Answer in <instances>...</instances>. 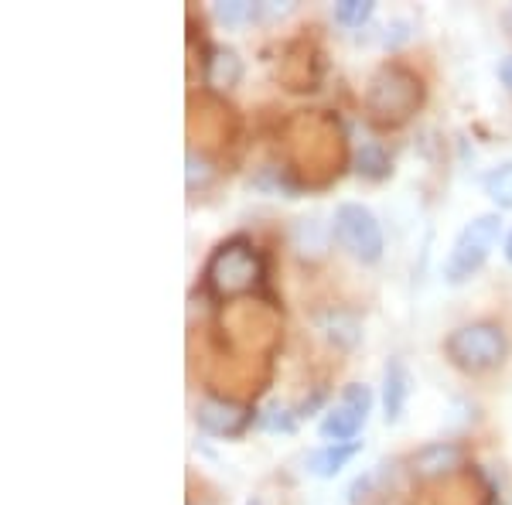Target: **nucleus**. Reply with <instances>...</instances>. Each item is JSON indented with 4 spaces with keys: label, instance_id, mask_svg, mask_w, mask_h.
Here are the masks:
<instances>
[{
    "label": "nucleus",
    "instance_id": "nucleus-2",
    "mask_svg": "<svg viewBox=\"0 0 512 505\" xmlns=\"http://www.w3.org/2000/svg\"><path fill=\"white\" fill-rule=\"evenodd\" d=\"M424 103V86L410 69L396 62H386L376 69V76L369 79L366 106L373 113V120L396 127V123L410 120L417 113V106Z\"/></svg>",
    "mask_w": 512,
    "mask_h": 505
},
{
    "label": "nucleus",
    "instance_id": "nucleus-22",
    "mask_svg": "<svg viewBox=\"0 0 512 505\" xmlns=\"http://www.w3.org/2000/svg\"><path fill=\"white\" fill-rule=\"evenodd\" d=\"M250 505H260V502H250Z\"/></svg>",
    "mask_w": 512,
    "mask_h": 505
},
{
    "label": "nucleus",
    "instance_id": "nucleus-18",
    "mask_svg": "<svg viewBox=\"0 0 512 505\" xmlns=\"http://www.w3.org/2000/svg\"><path fill=\"white\" fill-rule=\"evenodd\" d=\"M294 424H297V417L291 410H284V407H274L267 417H263V427H267V430H284V434H291Z\"/></svg>",
    "mask_w": 512,
    "mask_h": 505
},
{
    "label": "nucleus",
    "instance_id": "nucleus-1",
    "mask_svg": "<svg viewBox=\"0 0 512 505\" xmlns=\"http://www.w3.org/2000/svg\"><path fill=\"white\" fill-rule=\"evenodd\" d=\"M263 280V260L246 239H229L205 263V287L212 297L229 301V297H243L260 287Z\"/></svg>",
    "mask_w": 512,
    "mask_h": 505
},
{
    "label": "nucleus",
    "instance_id": "nucleus-11",
    "mask_svg": "<svg viewBox=\"0 0 512 505\" xmlns=\"http://www.w3.org/2000/svg\"><path fill=\"white\" fill-rule=\"evenodd\" d=\"M362 451V441H352V444H325L318 451L308 454V475L315 478H335L355 454Z\"/></svg>",
    "mask_w": 512,
    "mask_h": 505
},
{
    "label": "nucleus",
    "instance_id": "nucleus-16",
    "mask_svg": "<svg viewBox=\"0 0 512 505\" xmlns=\"http://www.w3.org/2000/svg\"><path fill=\"white\" fill-rule=\"evenodd\" d=\"M212 11H216V18L222 24H243V21H253L256 14H260V7L250 4V0H219Z\"/></svg>",
    "mask_w": 512,
    "mask_h": 505
},
{
    "label": "nucleus",
    "instance_id": "nucleus-7",
    "mask_svg": "<svg viewBox=\"0 0 512 505\" xmlns=\"http://www.w3.org/2000/svg\"><path fill=\"white\" fill-rule=\"evenodd\" d=\"M195 424L212 437H239L253 424V410L246 403L209 396V400H202L195 407Z\"/></svg>",
    "mask_w": 512,
    "mask_h": 505
},
{
    "label": "nucleus",
    "instance_id": "nucleus-14",
    "mask_svg": "<svg viewBox=\"0 0 512 505\" xmlns=\"http://www.w3.org/2000/svg\"><path fill=\"white\" fill-rule=\"evenodd\" d=\"M482 188L499 209H512V161H502L499 168H492L482 178Z\"/></svg>",
    "mask_w": 512,
    "mask_h": 505
},
{
    "label": "nucleus",
    "instance_id": "nucleus-20",
    "mask_svg": "<svg viewBox=\"0 0 512 505\" xmlns=\"http://www.w3.org/2000/svg\"><path fill=\"white\" fill-rule=\"evenodd\" d=\"M502 253H506V260L512 263V233L506 236V246H502Z\"/></svg>",
    "mask_w": 512,
    "mask_h": 505
},
{
    "label": "nucleus",
    "instance_id": "nucleus-3",
    "mask_svg": "<svg viewBox=\"0 0 512 505\" xmlns=\"http://www.w3.org/2000/svg\"><path fill=\"white\" fill-rule=\"evenodd\" d=\"M499 239H502L499 212H485V215H475L472 222H465L461 233L454 236L448 260H444V280L454 287L472 280L475 273L485 267V260L492 256L495 246H499Z\"/></svg>",
    "mask_w": 512,
    "mask_h": 505
},
{
    "label": "nucleus",
    "instance_id": "nucleus-8",
    "mask_svg": "<svg viewBox=\"0 0 512 505\" xmlns=\"http://www.w3.org/2000/svg\"><path fill=\"white\" fill-rule=\"evenodd\" d=\"M414 393V379H410V369L403 359H390L383 369V420L386 424H396L407 410V400Z\"/></svg>",
    "mask_w": 512,
    "mask_h": 505
},
{
    "label": "nucleus",
    "instance_id": "nucleus-6",
    "mask_svg": "<svg viewBox=\"0 0 512 505\" xmlns=\"http://www.w3.org/2000/svg\"><path fill=\"white\" fill-rule=\"evenodd\" d=\"M369 410H373V393H369V386L349 383L342 389V400L321 417L318 434L325 437L328 444H352L355 434L366 424Z\"/></svg>",
    "mask_w": 512,
    "mask_h": 505
},
{
    "label": "nucleus",
    "instance_id": "nucleus-4",
    "mask_svg": "<svg viewBox=\"0 0 512 505\" xmlns=\"http://www.w3.org/2000/svg\"><path fill=\"white\" fill-rule=\"evenodd\" d=\"M444 355L461 372H489L506 362L509 338L492 321H475V325H461L451 331L448 342H444Z\"/></svg>",
    "mask_w": 512,
    "mask_h": 505
},
{
    "label": "nucleus",
    "instance_id": "nucleus-10",
    "mask_svg": "<svg viewBox=\"0 0 512 505\" xmlns=\"http://www.w3.org/2000/svg\"><path fill=\"white\" fill-rule=\"evenodd\" d=\"M461 458H465L461 447L437 441V444L420 447L414 458H410V468H414V475L420 478H434V475H444V471H454L461 465Z\"/></svg>",
    "mask_w": 512,
    "mask_h": 505
},
{
    "label": "nucleus",
    "instance_id": "nucleus-9",
    "mask_svg": "<svg viewBox=\"0 0 512 505\" xmlns=\"http://www.w3.org/2000/svg\"><path fill=\"white\" fill-rule=\"evenodd\" d=\"M202 72L212 89H233V86H239V79H243V59L236 55V48L212 45L209 52H205Z\"/></svg>",
    "mask_w": 512,
    "mask_h": 505
},
{
    "label": "nucleus",
    "instance_id": "nucleus-19",
    "mask_svg": "<svg viewBox=\"0 0 512 505\" xmlns=\"http://www.w3.org/2000/svg\"><path fill=\"white\" fill-rule=\"evenodd\" d=\"M495 72H499V82H502V86H506L509 93H512V55H506V59L499 62V69H495Z\"/></svg>",
    "mask_w": 512,
    "mask_h": 505
},
{
    "label": "nucleus",
    "instance_id": "nucleus-13",
    "mask_svg": "<svg viewBox=\"0 0 512 505\" xmlns=\"http://www.w3.org/2000/svg\"><path fill=\"white\" fill-rule=\"evenodd\" d=\"M355 171H359L362 178H369V181H383V178H390V171H393V164H390V154L383 151L379 144H362L359 151H355Z\"/></svg>",
    "mask_w": 512,
    "mask_h": 505
},
{
    "label": "nucleus",
    "instance_id": "nucleus-12",
    "mask_svg": "<svg viewBox=\"0 0 512 505\" xmlns=\"http://www.w3.org/2000/svg\"><path fill=\"white\" fill-rule=\"evenodd\" d=\"M321 331H325L328 342H335L338 349H355L362 342V321L352 311H328L321 318Z\"/></svg>",
    "mask_w": 512,
    "mask_h": 505
},
{
    "label": "nucleus",
    "instance_id": "nucleus-21",
    "mask_svg": "<svg viewBox=\"0 0 512 505\" xmlns=\"http://www.w3.org/2000/svg\"><path fill=\"white\" fill-rule=\"evenodd\" d=\"M506 21H512V11H509V14H506Z\"/></svg>",
    "mask_w": 512,
    "mask_h": 505
},
{
    "label": "nucleus",
    "instance_id": "nucleus-17",
    "mask_svg": "<svg viewBox=\"0 0 512 505\" xmlns=\"http://www.w3.org/2000/svg\"><path fill=\"white\" fill-rule=\"evenodd\" d=\"M188 188H205L209 185V178H212V168H209V161H205L202 154H195V151H188Z\"/></svg>",
    "mask_w": 512,
    "mask_h": 505
},
{
    "label": "nucleus",
    "instance_id": "nucleus-5",
    "mask_svg": "<svg viewBox=\"0 0 512 505\" xmlns=\"http://www.w3.org/2000/svg\"><path fill=\"white\" fill-rule=\"evenodd\" d=\"M335 239L342 243V250L359 263H379L386 250L383 229H379V219L366 205L359 202H342L335 209Z\"/></svg>",
    "mask_w": 512,
    "mask_h": 505
},
{
    "label": "nucleus",
    "instance_id": "nucleus-15",
    "mask_svg": "<svg viewBox=\"0 0 512 505\" xmlns=\"http://www.w3.org/2000/svg\"><path fill=\"white\" fill-rule=\"evenodd\" d=\"M376 4L373 0H342L335 4V21L345 24V28H362L369 18H373Z\"/></svg>",
    "mask_w": 512,
    "mask_h": 505
}]
</instances>
